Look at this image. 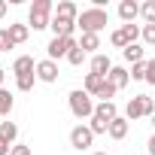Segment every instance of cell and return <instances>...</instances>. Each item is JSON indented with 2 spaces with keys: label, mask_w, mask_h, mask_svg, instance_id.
Segmentation results:
<instances>
[{
  "label": "cell",
  "mask_w": 155,
  "mask_h": 155,
  "mask_svg": "<svg viewBox=\"0 0 155 155\" xmlns=\"http://www.w3.org/2000/svg\"><path fill=\"white\" fill-rule=\"evenodd\" d=\"M91 155H110V152H91Z\"/></svg>",
  "instance_id": "836d02e7"
},
{
  "label": "cell",
  "mask_w": 155,
  "mask_h": 155,
  "mask_svg": "<svg viewBox=\"0 0 155 155\" xmlns=\"http://www.w3.org/2000/svg\"><path fill=\"white\" fill-rule=\"evenodd\" d=\"M34 82H37V76H34V73H28V76H15V88H18V91H31Z\"/></svg>",
  "instance_id": "484cf974"
},
{
  "label": "cell",
  "mask_w": 155,
  "mask_h": 155,
  "mask_svg": "<svg viewBox=\"0 0 155 155\" xmlns=\"http://www.w3.org/2000/svg\"><path fill=\"white\" fill-rule=\"evenodd\" d=\"M0 155H9V143L6 140H0Z\"/></svg>",
  "instance_id": "4dcf8cb0"
},
{
  "label": "cell",
  "mask_w": 155,
  "mask_h": 155,
  "mask_svg": "<svg viewBox=\"0 0 155 155\" xmlns=\"http://www.w3.org/2000/svg\"><path fill=\"white\" fill-rule=\"evenodd\" d=\"M128 131H131V125H128L122 116H116V119L107 125V134H110V140H125V137H128Z\"/></svg>",
  "instance_id": "8fae6325"
},
{
  "label": "cell",
  "mask_w": 155,
  "mask_h": 155,
  "mask_svg": "<svg viewBox=\"0 0 155 155\" xmlns=\"http://www.w3.org/2000/svg\"><path fill=\"white\" fill-rule=\"evenodd\" d=\"M55 18H64V21H76V15H79V6L73 3V0H61V3L52 9Z\"/></svg>",
  "instance_id": "30bf717a"
},
{
  "label": "cell",
  "mask_w": 155,
  "mask_h": 155,
  "mask_svg": "<svg viewBox=\"0 0 155 155\" xmlns=\"http://www.w3.org/2000/svg\"><path fill=\"white\" fill-rule=\"evenodd\" d=\"M9 49H15V46H12V40H9L6 28H0V52H9Z\"/></svg>",
  "instance_id": "f1b7e54d"
},
{
  "label": "cell",
  "mask_w": 155,
  "mask_h": 155,
  "mask_svg": "<svg viewBox=\"0 0 155 155\" xmlns=\"http://www.w3.org/2000/svg\"><path fill=\"white\" fill-rule=\"evenodd\" d=\"M73 25L79 28L82 34H97V37H101V31L110 25V12H107V9H94V6H88V9H82L79 15H76Z\"/></svg>",
  "instance_id": "6da1fadb"
},
{
  "label": "cell",
  "mask_w": 155,
  "mask_h": 155,
  "mask_svg": "<svg viewBox=\"0 0 155 155\" xmlns=\"http://www.w3.org/2000/svg\"><path fill=\"white\" fill-rule=\"evenodd\" d=\"M116 116H119V110H116L113 101H97L94 110H91V119H97V122H104V125H110Z\"/></svg>",
  "instance_id": "ba28073f"
},
{
  "label": "cell",
  "mask_w": 155,
  "mask_h": 155,
  "mask_svg": "<svg viewBox=\"0 0 155 155\" xmlns=\"http://www.w3.org/2000/svg\"><path fill=\"white\" fill-rule=\"evenodd\" d=\"M143 116H155V101H152L149 94H134V97L128 101L122 119L131 125V122H137V119H143Z\"/></svg>",
  "instance_id": "7a4b0ae2"
},
{
  "label": "cell",
  "mask_w": 155,
  "mask_h": 155,
  "mask_svg": "<svg viewBox=\"0 0 155 155\" xmlns=\"http://www.w3.org/2000/svg\"><path fill=\"white\" fill-rule=\"evenodd\" d=\"M0 140H6L9 146L18 140V125L15 122H0Z\"/></svg>",
  "instance_id": "ffe728a7"
},
{
  "label": "cell",
  "mask_w": 155,
  "mask_h": 155,
  "mask_svg": "<svg viewBox=\"0 0 155 155\" xmlns=\"http://www.w3.org/2000/svg\"><path fill=\"white\" fill-rule=\"evenodd\" d=\"M6 9H9V6H6V0H0V18L6 15Z\"/></svg>",
  "instance_id": "1f68e13d"
},
{
  "label": "cell",
  "mask_w": 155,
  "mask_h": 155,
  "mask_svg": "<svg viewBox=\"0 0 155 155\" xmlns=\"http://www.w3.org/2000/svg\"><path fill=\"white\" fill-rule=\"evenodd\" d=\"M122 58H125V61H131V64H137V61H143V58H146V49H143L140 43H131V46H125V49H122Z\"/></svg>",
  "instance_id": "ac0fdd59"
},
{
  "label": "cell",
  "mask_w": 155,
  "mask_h": 155,
  "mask_svg": "<svg viewBox=\"0 0 155 155\" xmlns=\"http://www.w3.org/2000/svg\"><path fill=\"white\" fill-rule=\"evenodd\" d=\"M110 43H113L116 49H125V46H131V37H128L125 28H116V31L110 34Z\"/></svg>",
  "instance_id": "7402d4cb"
},
{
  "label": "cell",
  "mask_w": 155,
  "mask_h": 155,
  "mask_svg": "<svg viewBox=\"0 0 155 155\" xmlns=\"http://www.w3.org/2000/svg\"><path fill=\"white\" fill-rule=\"evenodd\" d=\"M76 46H79L85 55H97V49H101V37H97V34H82L79 40H76Z\"/></svg>",
  "instance_id": "9a60e30c"
},
{
  "label": "cell",
  "mask_w": 155,
  "mask_h": 155,
  "mask_svg": "<svg viewBox=\"0 0 155 155\" xmlns=\"http://www.w3.org/2000/svg\"><path fill=\"white\" fill-rule=\"evenodd\" d=\"M34 64H37V61H34L31 55H18V58L12 61V73H15V76H28V73H34Z\"/></svg>",
  "instance_id": "e0dca14e"
},
{
  "label": "cell",
  "mask_w": 155,
  "mask_h": 155,
  "mask_svg": "<svg viewBox=\"0 0 155 155\" xmlns=\"http://www.w3.org/2000/svg\"><path fill=\"white\" fill-rule=\"evenodd\" d=\"M49 28H52L55 37H73L76 34V25L73 21H64V18H55V15L49 18Z\"/></svg>",
  "instance_id": "4fadbf2b"
},
{
  "label": "cell",
  "mask_w": 155,
  "mask_h": 155,
  "mask_svg": "<svg viewBox=\"0 0 155 155\" xmlns=\"http://www.w3.org/2000/svg\"><path fill=\"white\" fill-rule=\"evenodd\" d=\"M58 64L55 61H49V58H43V61H37L34 64V76H37V82H46V85H52V82H58Z\"/></svg>",
  "instance_id": "8992f818"
},
{
  "label": "cell",
  "mask_w": 155,
  "mask_h": 155,
  "mask_svg": "<svg viewBox=\"0 0 155 155\" xmlns=\"http://www.w3.org/2000/svg\"><path fill=\"white\" fill-rule=\"evenodd\" d=\"M67 104H70V113L76 116V119H91V110H94V101L82 91V88H76V91H70V97H67Z\"/></svg>",
  "instance_id": "277c9868"
},
{
  "label": "cell",
  "mask_w": 155,
  "mask_h": 155,
  "mask_svg": "<svg viewBox=\"0 0 155 155\" xmlns=\"http://www.w3.org/2000/svg\"><path fill=\"white\" fill-rule=\"evenodd\" d=\"M52 9H55V3H52V0H34V3H31V12H28V28H34V31L49 28Z\"/></svg>",
  "instance_id": "3957f363"
},
{
  "label": "cell",
  "mask_w": 155,
  "mask_h": 155,
  "mask_svg": "<svg viewBox=\"0 0 155 155\" xmlns=\"http://www.w3.org/2000/svg\"><path fill=\"white\" fill-rule=\"evenodd\" d=\"M113 94H116V88H113V85H110V82H107V79H104V85H101V88H97V94H94V97H101V101H110V97H113Z\"/></svg>",
  "instance_id": "83f0119b"
},
{
  "label": "cell",
  "mask_w": 155,
  "mask_h": 155,
  "mask_svg": "<svg viewBox=\"0 0 155 155\" xmlns=\"http://www.w3.org/2000/svg\"><path fill=\"white\" fill-rule=\"evenodd\" d=\"M104 79H107V82H110V85H113L116 91H122V88H125V85L131 82V79H128V70H125V67H116V64L110 67V73L104 76Z\"/></svg>",
  "instance_id": "9c48e42d"
},
{
  "label": "cell",
  "mask_w": 155,
  "mask_h": 155,
  "mask_svg": "<svg viewBox=\"0 0 155 155\" xmlns=\"http://www.w3.org/2000/svg\"><path fill=\"white\" fill-rule=\"evenodd\" d=\"M137 12H140V3H137V0H122V3H119V18H122L125 25H134Z\"/></svg>",
  "instance_id": "7c38bea8"
},
{
  "label": "cell",
  "mask_w": 155,
  "mask_h": 155,
  "mask_svg": "<svg viewBox=\"0 0 155 155\" xmlns=\"http://www.w3.org/2000/svg\"><path fill=\"white\" fill-rule=\"evenodd\" d=\"M137 15H143L146 25H155V0H146V3H140V12H137Z\"/></svg>",
  "instance_id": "cb8c5ba5"
},
{
  "label": "cell",
  "mask_w": 155,
  "mask_h": 155,
  "mask_svg": "<svg viewBox=\"0 0 155 155\" xmlns=\"http://www.w3.org/2000/svg\"><path fill=\"white\" fill-rule=\"evenodd\" d=\"M104 85V76H94V73H85V82H82V91L94 101V94H97V88Z\"/></svg>",
  "instance_id": "d6986e66"
},
{
  "label": "cell",
  "mask_w": 155,
  "mask_h": 155,
  "mask_svg": "<svg viewBox=\"0 0 155 155\" xmlns=\"http://www.w3.org/2000/svg\"><path fill=\"white\" fill-rule=\"evenodd\" d=\"M12 107H15V101H12V91H6V88H0V116H3V119H9Z\"/></svg>",
  "instance_id": "44dd1931"
},
{
  "label": "cell",
  "mask_w": 155,
  "mask_h": 155,
  "mask_svg": "<svg viewBox=\"0 0 155 155\" xmlns=\"http://www.w3.org/2000/svg\"><path fill=\"white\" fill-rule=\"evenodd\" d=\"M110 67H113L110 55H104V52L91 55V73H94V76H107V73H110Z\"/></svg>",
  "instance_id": "2e32d148"
},
{
  "label": "cell",
  "mask_w": 155,
  "mask_h": 155,
  "mask_svg": "<svg viewBox=\"0 0 155 155\" xmlns=\"http://www.w3.org/2000/svg\"><path fill=\"white\" fill-rule=\"evenodd\" d=\"M140 40H143V43H140L143 49H146V46H155V25H143V28H140Z\"/></svg>",
  "instance_id": "d4e9b609"
},
{
  "label": "cell",
  "mask_w": 155,
  "mask_h": 155,
  "mask_svg": "<svg viewBox=\"0 0 155 155\" xmlns=\"http://www.w3.org/2000/svg\"><path fill=\"white\" fill-rule=\"evenodd\" d=\"M91 143H94V134L88 131V125H76V128L70 131V146H73V149L85 152V149H91Z\"/></svg>",
  "instance_id": "52a82bcc"
},
{
  "label": "cell",
  "mask_w": 155,
  "mask_h": 155,
  "mask_svg": "<svg viewBox=\"0 0 155 155\" xmlns=\"http://www.w3.org/2000/svg\"><path fill=\"white\" fill-rule=\"evenodd\" d=\"M76 46V37H52L49 40V46H46V52H49V61H55L58 64V58H67V52Z\"/></svg>",
  "instance_id": "5b68a950"
},
{
  "label": "cell",
  "mask_w": 155,
  "mask_h": 155,
  "mask_svg": "<svg viewBox=\"0 0 155 155\" xmlns=\"http://www.w3.org/2000/svg\"><path fill=\"white\" fill-rule=\"evenodd\" d=\"M9 155H34V152H31V146H25V143H12V146H9Z\"/></svg>",
  "instance_id": "f546056e"
},
{
  "label": "cell",
  "mask_w": 155,
  "mask_h": 155,
  "mask_svg": "<svg viewBox=\"0 0 155 155\" xmlns=\"http://www.w3.org/2000/svg\"><path fill=\"white\" fill-rule=\"evenodd\" d=\"M146 67H149V58H143V61L131 64V73H128V79H134V82H143V76H146Z\"/></svg>",
  "instance_id": "603a6c76"
},
{
  "label": "cell",
  "mask_w": 155,
  "mask_h": 155,
  "mask_svg": "<svg viewBox=\"0 0 155 155\" xmlns=\"http://www.w3.org/2000/svg\"><path fill=\"white\" fill-rule=\"evenodd\" d=\"M3 79H6V70L0 67V88H3Z\"/></svg>",
  "instance_id": "d6a6232c"
},
{
  "label": "cell",
  "mask_w": 155,
  "mask_h": 155,
  "mask_svg": "<svg viewBox=\"0 0 155 155\" xmlns=\"http://www.w3.org/2000/svg\"><path fill=\"white\" fill-rule=\"evenodd\" d=\"M6 34H9L12 46H21V43H28V37H31V28H28V25H18V21H12V25L6 28Z\"/></svg>",
  "instance_id": "5bb4252c"
},
{
  "label": "cell",
  "mask_w": 155,
  "mask_h": 155,
  "mask_svg": "<svg viewBox=\"0 0 155 155\" xmlns=\"http://www.w3.org/2000/svg\"><path fill=\"white\" fill-rule=\"evenodd\" d=\"M85 58H88V55H85V52H82V49H79V46H73V49H70V52H67V61H70V64H73V67H79V64H82V61H85Z\"/></svg>",
  "instance_id": "4316f807"
}]
</instances>
